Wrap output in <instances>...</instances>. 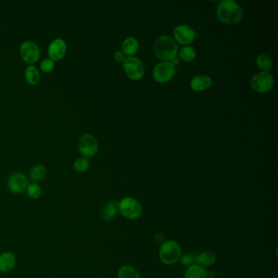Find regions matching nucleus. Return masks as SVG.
Instances as JSON below:
<instances>
[{
  "instance_id": "nucleus-8",
  "label": "nucleus",
  "mask_w": 278,
  "mask_h": 278,
  "mask_svg": "<svg viewBox=\"0 0 278 278\" xmlns=\"http://www.w3.org/2000/svg\"><path fill=\"white\" fill-rule=\"evenodd\" d=\"M19 52L23 61L30 65L37 63L41 56L39 45L31 40H26L23 42L21 44Z\"/></svg>"
},
{
  "instance_id": "nucleus-6",
  "label": "nucleus",
  "mask_w": 278,
  "mask_h": 278,
  "mask_svg": "<svg viewBox=\"0 0 278 278\" xmlns=\"http://www.w3.org/2000/svg\"><path fill=\"white\" fill-rule=\"evenodd\" d=\"M274 80L269 72H259L251 77L250 85L257 93H267L273 88Z\"/></svg>"
},
{
  "instance_id": "nucleus-20",
  "label": "nucleus",
  "mask_w": 278,
  "mask_h": 278,
  "mask_svg": "<svg viewBox=\"0 0 278 278\" xmlns=\"http://www.w3.org/2000/svg\"><path fill=\"white\" fill-rule=\"evenodd\" d=\"M41 75L39 69L35 65H29L25 70V79L28 84L32 86L37 85L40 82Z\"/></svg>"
},
{
  "instance_id": "nucleus-2",
  "label": "nucleus",
  "mask_w": 278,
  "mask_h": 278,
  "mask_svg": "<svg viewBox=\"0 0 278 278\" xmlns=\"http://www.w3.org/2000/svg\"><path fill=\"white\" fill-rule=\"evenodd\" d=\"M156 56L163 62H171L177 56L179 50L175 40L168 35H163L156 40L154 46Z\"/></svg>"
},
{
  "instance_id": "nucleus-29",
  "label": "nucleus",
  "mask_w": 278,
  "mask_h": 278,
  "mask_svg": "<svg viewBox=\"0 0 278 278\" xmlns=\"http://www.w3.org/2000/svg\"><path fill=\"white\" fill-rule=\"evenodd\" d=\"M154 241H155L156 243L162 245L165 241V236H164L163 234L158 233V234H156L154 235Z\"/></svg>"
},
{
  "instance_id": "nucleus-16",
  "label": "nucleus",
  "mask_w": 278,
  "mask_h": 278,
  "mask_svg": "<svg viewBox=\"0 0 278 278\" xmlns=\"http://www.w3.org/2000/svg\"><path fill=\"white\" fill-rule=\"evenodd\" d=\"M217 262V256L213 251H205L195 256V263L203 268H209Z\"/></svg>"
},
{
  "instance_id": "nucleus-22",
  "label": "nucleus",
  "mask_w": 278,
  "mask_h": 278,
  "mask_svg": "<svg viewBox=\"0 0 278 278\" xmlns=\"http://www.w3.org/2000/svg\"><path fill=\"white\" fill-rule=\"evenodd\" d=\"M25 193L30 199L38 200L42 196V188L39 183L30 182L25 190Z\"/></svg>"
},
{
  "instance_id": "nucleus-5",
  "label": "nucleus",
  "mask_w": 278,
  "mask_h": 278,
  "mask_svg": "<svg viewBox=\"0 0 278 278\" xmlns=\"http://www.w3.org/2000/svg\"><path fill=\"white\" fill-rule=\"evenodd\" d=\"M77 147L82 157L84 158H93L98 153V141L93 135L89 133L80 135L77 142Z\"/></svg>"
},
{
  "instance_id": "nucleus-13",
  "label": "nucleus",
  "mask_w": 278,
  "mask_h": 278,
  "mask_svg": "<svg viewBox=\"0 0 278 278\" xmlns=\"http://www.w3.org/2000/svg\"><path fill=\"white\" fill-rule=\"evenodd\" d=\"M17 256L12 251H3L0 254V273H8L15 268Z\"/></svg>"
},
{
  "instance_id": "nucleus-17",
  "label": "nucleus",
  "mask_w": 278,
  "mask_h": 278,
  "mask_svg": "<svg viewBox=\"0 0 278 278\" xmlns=\"http://www.w3.org/2000/svg\"><path fill=\"white\" fill-rule=\"evenodd\" d=\"M139 45V41L135 37L126 38L122 43V52L128 57H133L137 53Z\"/></svg>"
},
{
  "instance_id": "nucleus-23",
  "label": "nucleus",
  "mask_w": 278,
  "mask_h": 278,
  "mask_svg": "<svg viewBox=\"0 0 278 278\" xmlns=\"http://www.w3.org/2000/svg\"><path fill=\"white\" fill-rule=\"evenodd\" d=\"M256 65L263 72H268L273 68V62L270 57L265 54H260L256 58Z\"/></svg>"
},
{
  "instance_id": "nucleus-3",
  "label": "nucleus",
  "mask_w": 278,
  "mask_h": 278,
  "mask_svg": "<svg viewBox=\"0 0 278 278\" xmlns=\"http://www.w3.org/2000/svg\"><path fill=\"white\" fill-rule=\"evenodd\" d=\"M182 254V247L179 242L174 240H168L160 245L158 257L163 264L173 266L180 262Z\"/></svg>"
},
{
  "instance_id": "nucleus-21",
  "label": "nucleus",
  "mask_w": 278,
  "mask_h": 278,
  "mask_svg": "<svg viewBox=\"0 0 278 278\" xmlns=\"http://www.w3.org/2000/svg\"><path fill=\"white\" fill-rule=\"evenodd\" d=\"M117 278H141V276L135 267L125 264L118 269Z\"/></svg>"
},
{
  "instance_id": "nucleus-4",
  "label": "nucleus",
  "mask_w": 278,
  "mask_h": 278,
  "mask_svg": "<svg viewBox=\"0 0 278 278\" xmlns=\"http://www.w3.org/2000/svg\"><path fill=\"white\" fill-rule=\"evenodd\" d=\"M118 213L129 220H136L142 215L143 208L135 197H124L118 202Z\"/></svg>"
},
{
  "instance_id": "nucleus-10",
  "label": "nucleus",
  "mask_w": 278,
  "mask_h": 278,
  "mask_svg": "<svg viewBox=\"0 0 278 278\" xmlns=\"http://www.w3.org/2000/svg\"><path fill=\"white\" fill-rule=\"evenodd\" d=\"M175 69L170 62H161L153 68V78L156 82L165 84L175 76Z\"/></svg>"
},
{
  "instance_id": "nucleus-12",
  "label": "nucleus",
  "mask_w": 278,
  "mask_h": 278,
  "mask_svg": "<svg viewBox=\"0 0 278 278\" xmlns=\"http://www.w3.org/2000/svg\"><path fill=\"white\" fill-rule=\"evenodd\" d=\"M173 34L175 40L180 44L185 46L191 44L196 39V32L192 27H190V25H177L174 29Z\"/></svg>"
},
{
  "instance_id": "nucleus-25",
  "label": "nucleus",
  "mask_w": 278,
  "mask_h": 278,
  "mask_svg": "<svg viewBox=\"0 0 278 278\" xmlns=\"http://www.w3.org/2000/svg\"><path fill=\"white\" fill-rule=\"evenodd\" d=\"M90 168L89 158L80 157L74 161V169L78 173H85Z\"/></svg>"
},
{
  "instance_id": "nucleus-7",
  "label": "nucleus",
  "mask_w": 278,
  "mask_h": 278,
  "mask_svg": "<svg viewBox=\"0 0 278 278\" xmlns=\"http://www.w3.org/2000/svg\"><path fill=\"white\" fill-rule=\"evenodd\" d=\"M123 69L126 75L133 81L141 80L145 74L143 63L137 57H127L123 62Z\"/></svg>"
},
{
  "instance_id": "nucleus-14",
  "label": "nucleus",
  "mask_w": 278,
  "mask_h": 278,
  "mask_svg": "<svg viewBox=\"0 0 278 278\" xmlns=\"http://www.w3.org/2000/svg\"><path fill=\"white\" fill-rule=\"evenodd\" d=\"M118 213V202L111 200L104 205L100 211V217L105 221L113 220Z\"/></svg>"
},
{
  "instance_id": "nucleus-11",
  "label": "nucleus",
  "mask_w": 278,
  "mask_h": 278,
  "mask_svg": "<svg viewBox=\"0 0 278 278\" xmlns=\"http://www.w3.org/2000/svg\"><path fill=\"white\" fill-rule=\"evenodd\" d=\"M68 46L65 40L62 38H57L50 43L47 47V54L48 58L52 60L53 62L62 61L66 56Z\"/></svg>"
},
{
  "instance_id": "nucleus-1",
  "label": "nucleus",
  "mask_w": 278,
  "mask_h": 278,
  "mask_svg": "<svg viewBox=\"0 0 278 278\" xmlns=\"http://www.w3.org/2000/svg\"><path fill=\"white\" fill-rule=\"evenodd\" d=\"M217 18L227 25L237 24L244 18V11L234 0H223L216 8Z\"/></svg>"
},
{
  "instance_id": "nucleus-9",
  "label": "nucleus",
  "mask_w": 278,
  "mask_h": 278,
  "mask_svg": "<svg viewBox=\"0 0 278 278\" xmlns=\"http://www.w3.org/2000/svg\"><path fill=\"white\" fill-rule=\"evenodd\" d=\"M30 180L25 173L17 171L12 174L7 180L8 191L13 194H21L25 192Z\"/></svg>"
},
{
  "instance_id": "nucleus-28",
  "label": "nucleus",
  "mask_w": 278,
  "mask_h": 278,
  "mask_svg": "<svg viewBox=\"0 0 278 278\" xmlns=\"http://www.w3.org/2000/svg\"><path fill=\"white\" fill-rule=\"evenodd\" d=\"M113 58H114L116 62H123L124 60L126 59L125 55L123 54L121 51L115 52V53L113 54Z\"/></svg>"
},
{
  "instance_id": "nucleus-24",
  "label": "nucleus",
  "mask_w": 278,
  "mask_h": 278,
  "mask_svg": "<svg viewBox=\"0 0 278 278\" xmlns=\"http://www.w3.org/2000/svg\"><path fill=\"white\" fill-rule=\"evenodd\" d=\"M179 56H180V59L184 62H192L196 58L197 52L193 47L185 46L180 50Z\"/></svg>"
},
{
  "instance_id": "nucleus-27",
  "label": "nucleus",
  "mask_w": 278,
  "mask_h": 278,
  "mask_svg": "<svg viewBox=\"0 0 278 278\" xmlns=\"http://www.w3.org/2000/svg\"><path fill=\"white\" fill-rule=\"evenodd\" d=\"M180 262L185 268L190 267L195 263V256L191 253L182 254V256L180 257Z\"/></svg>"
},
{
  "instance_id": "nucleus-15",
  "label": "nucleus",
  "mask_w": 278,
  "mask_h": 278,
  "mask_svg": "<svg viewBox=\"0 0 278 278\" xmlns=\"http://www.w3.org/2000/svg\"><path fill=\"white\" fill-rule=\"evenodd\" d=\"M212 80L207 75H197L190 80V87L192 91L200 92L207 91L212 86Z\"/></svg>"
},
{
  "instance_id": "nucleus-26",
  "label": "nucleus",
  "mask_w": 278,
  "mask_h": 278,
  "mask_svg": "<svg viewBox=\"0 0 278 278\" xmlns=\"http://www.w3.org/2000/svg\"><path fill=\"white\" fill-rule=\"evenodd\" d=\"M40 70L44 73V74H49L51 72L53 71L56 67V62H53L50 58H44L40 62Z\"/></svg>"
},
{
  "instance_id": "nucleus-18",
  "label": "nucleus",
  "mask_w": 278,
  "mask_h": 278,
  "mask_svg": "<svg viewBox=\"0 0 278 278\" xmlns=\"http://www.w3.org/2000/svg\"><path fill=\"white\" fill-rule=\"evenodd\" d=\"M47 169L43 164H36L31 168L29 173V180L31 182L39 183L47 176Z\"/></svg>"
},
{
  "instance_id": "nucleus-19",
  "label": "nucleus",
  "mask_w": 278,
  "mask_h": 278,
  "mask_svg": "<svg viewBox=\"0 0 278 278\" xmlns=\"http://www.w3.org/2000/svg\"><path fill=\"white\" fill-rule=\"evenodd\" d=\"M184 278H207L206 268L194 263L185 269Z\"/></svg>"
}]
</instances>
